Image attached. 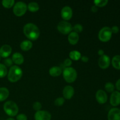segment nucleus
I'll return each mask as SVG.
<instances>
[{"label": "nucleus", "mask_w": 120, "mask_h": 120, "mask_svg": "<svg viewBox=\"0 0 120 120\" xmlns=\"http://www.w3.org/2000/svg\"><path fill=\"white\" fill-rule=\"evenodd\" d=\"M23 33L29 39L35 41L40 36V30L36 25L32 23H28L23 27Z\"/></svg>", "instance_id": "nucleus-1"}, {"label": "nucleus", "mask_w": 120, "mask_h": 120, "mask_svg": "<svg viewBox=\"0 0 120 120\" xmlns=\"http://www.w3.org/2000/svg\"><path fill=\"white\" fill-rule=\"evenodd\" d=\"M23 72L21 68L18 66H12L9 69L8 73V79L12 83L19 80L22 77Z\"/></svg>", "instance_id": "nucleus-2"}, {"label": "nucleus", "mask_w": 120, "mask_h": 120, "mask_svg": "<svg viewBox=\"0 0 120 120\" xmlns=\"http://www.w3.org/2000/svg\"><path fill=\"white\" fill-rule=\"evenodd\" d=\"M4 110L8 116L14 117L17 115L19 109L17 104L15 102L12 101H8L4 105Z\"/></svg>", "instance_id": "nucleus-3"}, {"label": "nucleus", "mask_w": 120, "mask_h": 120, "mask_svg": "<svg viewBox=\"0 0 120 120\" xmlns=\"http://www.w3.org/2000/svg\"><path fill=\"white\" fill-rule=\"evenodd\" d=\"M63 76L66 82L69 83H71L75 82L77 79V71L74 68L71 67L66 68L63 71Z\"/></svg>", "instance_id": "nucleus-4"}, {"label": "nucleus", "mask_w": 120, "mask_h": 120, "mask_svg": "<svg viewBox=\"0 0 120 120\" xmlns=\"http://www.w3.org/2000/svg\"><path fill=\"white\" fill-rule=\"evenodd\" d=\"M112 34L111 28L105 26L100 30L98 33V38L101 42H107L111 39Z\"/></svg>", "instance_id": "nucleus-5"}, {"label": "nucleus", "mask_w": 120, "mask_h": 120, "mask_svg": "<svg viewBox=\"0 0 120 120\" xmlns=\"http://www.w3.org/2000/svg\"><path fill=\"white\" fill-rule=\"evenodd\" d=\"M27 5L25 2L19 1L14 5L13 8V12L16 16H23L26 12Z\"/></svg>", "instance_id": "nucleus-6"}, {"label": "nucleus", "mask_w": 120, "mask_h": 120, "mask_svg": "<svg viewBox=\"0 0 120 120\" xmlns=\"http://www.w3.org/2000/svg\"><path fill=\"white\" fill-rule=\"evenodd\" d=\"M57 28L59 32L64 35L69 34L70 32H71V30H73L71 25L65 21L60 22L57 25Z\"/></svg>", "instance_id": "nucleus-7"}, {"label": "nucleus", "mask_w": 120, "mask_h": 120, "mask_svg": "<svg viewBox=\"0 0 120 120\" xmlns=\"http://www.w3.org/2000/svg\"><path fill=\"white\" fill-rule=\"evenodd\" d=\"M35 120H50L52 116L48 111L44 110H40L36 111L34 116Z\"/></svg>", "instance_id": "nucleus-8"}, {"label": "nucleus", "mask_w": 120, "mask_h": 120, "mask_svg": "<svg viewBox=\"0 0 120 120\" xmlns=\"http://www.w3.org/2000/svg\"><path fill=\"white\" fill-rule=\"evenodd\" d=\"M100 68L103 69H105L109 67L110 64V58L108 55H103L100 56L98 62Z\"/></svg>", "instance_id": "nucleus-9"}, {"label": "nucleus", "mask_w": 120, "mask_h": 120, "mask_svg": "<svg viewBox=\"0 0 120 120\" xmlns=\"http://www.w3.org/2000/svg\"><path fill=\"white\" fill-rule=\"evenodd\" d=\"M61 16L65 21L70 20L73 16L72 9L68 6L63 7L61 11Z\"/></svg>", "instance_id": "nucleus-10"}, {"label": "nucleus", "mask_w": 120, "mask_h": 120, "mask_svg": "<svg viewBox=\"0 0 120 120\" xmlns=\"http://www.w3.org/2000/svg\"><path fill=\"white\" fill-rule=\"evenodd\" d=\"M96 98L99 104H105L107 101V95L106 93L103 90H99L96 92Z\"/></svg>", "instance_id": "nucleus-11"}, {"label": "nucleus", "mask_w": 120, "mask_h": 120, "mask_svg": "<svg viewBox=\"0 0 120 120\" xmlns=\"http://www.w3.org/2000/svg\"><path fill=\"white\" fill-rule=\"evenodd\" d=\"M108 120H120V109H111L108 113Z\"/></svg>", "instance_id": "nucleus-12"}, {"label": "nucleus", "mask_w": 120, "mask_h": 120, "mask_svg": "<svg viewBox=\"0 0 120 120\" xmlns=\"http://www.w3.org/2000/svg\"><path fill=\"white\" fill-rule=\"evenodd\" d=\"M110 104L114 107L118 106L120 104V92L113 91L110 97Z\"/></svg>", "instance_id": "nucleus-13"}, {"label": "nucleus", "mask_w": 120, "mask_h": 120, "mask_svg": "<svg viewBox=\"0 0 120 120\" xmlns=\"http://www.w3.org/2000/svg\"><path fill=\"white\" fill-rule=\"evenodd\" d=\"M75 94V90L71 86H67L64 87L63 90V96L64 98L67 100H70L72 98Z\"/></svg>", "instance_id": "nucleus-14"}, {"label": "nucleus", "mask_w": 120, "mask_h": 120, "mask_svg": "<svg viewBox=\"0 0 120 120\" xmlns=\"http://www.w3.org/2000/svg\"><path fill=\"white\" fill-rule=\"evenodd\" d=\"M12 48L8 45H4L0 48V57L6 58L11 54Z\"/></svg>", "instance_id": "nucleus-15"}, {"label": "nucleus", "mask_w": 120, "mask_h": 120, "mask_svg": "<svg viewBox=\"0 0 120 120\" xmlns=\"http://www.w3.org/2000/svg\"><path fill=\"white\" fill-rule=\"evenodd\" d=\"M12 60L16 64L21 65L24 62V58L22 54L18 52H16L13 54L12 56Z\"/></svg>", "instance_id": "nucleus-16"}, {"label": "nucleus", "mask_w": 120, "mask_h": 120, "mask_svg": "<svg viewBox=\"0 0 120 120\" xmlns=\"http://www.w3.org/2000/svg\"><path fill=\"white\" fill-rule=\"evenodd\" d=\"M79 41V35L75 32H71L69 34L68 36V41L71 45H75L77 44Z\"/></svg>", "instance_id": "nucleus-17"}, {"label": "nucleus", "mask_w": 120, "mask_h": 120, "mask_svg": "<svg viewBox=\"0 0 120 120\" xmlns=\"http://www.w3.org/2000/svg\"><path fill=\"white\" fill-rule=\"evenodd\" d=\"M49 75L52 77H57L62 74V70L60 67L53 66L49 69Z\"/></svg>", "instance_id": "nucleus-18"}, {"label": "nucleus", "mask_w": 120, "mask_h": 120, "mask_svg": "<svg viewBox=\"0 0 120 120\" xmlns=\"http://www.w3.org/2000/svg\"><path fill=\"white\" fill-rule=\"evenodd\" d=\"M32 46L33 44L31 41L25 40L21 42V45H20V48H21V50H23V51H28L32 48Z\"/></svg>", "instance_id": "nucleus-19"}, {"label": "nucleus", "mask_w": 120, "mask_h": 120, "mask_svg": "<svg viewBox=\"0 0 120 120\" xmlns=\"http://www.w3.org/2000/svg\"><path fill=\"white\" fill-rule=\"evenodd\" d=\"M9 91L6 87L0 88V102L4 101L8 97Z\"/></svg>", "instance_id": "nucleus-20"}, {"label": "nucleus", "mask_w": 120, "mask_h": 120, "mask_svg": "<svg viewBox=\"0 0 120 120\" xmlns=\"http://www.w3.org/2000/svg\"><path fill=\"white\" fill-rule=\"evenodd\" d=\"M69 57L71 60L77 61L79 60L80 59H81L82 55H81L80 52L77 51V50H72L69 53Z\"/></svg>", "instance_id": "nucleus-21"}, {"label": "nucleus", "mask_w": 120, "mask_h": 120, "mask_svg": "<svg viewBox=\"0 0 120 120\" xmlns=\"http://www.w3.org/2000/svg\"><path fill=\"white\" fill-rule=\"evenodd\" d=\"M27 8L29 11L32 12H35L39 9V5L37 2H31L28 5Z\"/></svg>", "instance_id": "nucleus-22"}, {"label": "nucleus", "mask_w": 120, "mask_h": 120, "mask_svg": "<svg viewBox=\"0 0 120 120\" xmlns=\"http://www.w3.org/2000/svg\"><path fill=\"white\" fill-rule=\"evenodd\" d=\"M112 65L115 69L120 70V55H116L112 58Z\"/></svg>", "instance_id": "nucleus-23"}, {"label": "nucleus", "mask_w": 120, "mask_h": 120, "mask_svg": "<svg viewBox=\"0 0 120 120\" xmlns=\"http://www.w3.org/2000/svg\"><path fill=\"white\" fill-rule=\"evenodd\" d=\"M15 1L14 0H3L2 1V5L6 8H11L14 5Z\"/></svg>", "instance_id": "nucleus-24"}, {"label": "nucleus", "mask_w": 120, "mask_h": 120, "mask_svg": "<svg viewBox=\"0 0 120 120\" xmlns=\"http://www.w3.org/2000/svg\"><path fill=\"white\" fill-rule=\"evenodd\" d=\"M8 73V70L5 66L4 64L0 63V78L5 77Z\"/></svg>", "instance_id": "nucleus-25"}, {"label": "nucleus", "mask_w": 120, "mask_h": 120, "mask_svg": "<svg viewBox=\"0 0 120 120\" xmlns=\"http://www.w3.org/2000/svg\"><path fill=\"white\" fill-rule=\"evenodd\" d=\"M109 1L107 0H96L94 1V5L97 7H103L106 5L108 4Z\"/></svg>", "instance_id": "nucleus-26"}, {"label": "nucleus", "mask_w": 120, "mask_h": 120, "mask_svg": "<svg viewBox=\"0 0 120 120\" xmlns=\"http://www.w3.org/2000/svg\"><path fill=\"white\" fill-rule=\"evenodd\" d=\"M105 89L107 92L112 93L114 90V86L111 82H108L105 84Z\"/></svg>", "instance_id": "nucleus-27"}, {"label": "nucleus", "mask_w": 120, "mask_h": 120, "mask_svg": "<svg viewBox=\"0 0 120 120\" xmlns=\"http://www.w3.org/2000/svg\"><path fill=\"white\" fill-rule=\"evenodd\" d=\"M73 29L74 32L78 34V33H80L83 31V28L82 25L79 24V23H77V24H76L74 26L73 28Z\"/></svg>", "instance_id": "nucleus-28"}, {"label": "nucleus", "mask_w": 120, "mask_h": 120, "mask_svg": "<svg viewBox=\"0 0 120 120\" xmlns=\"http://www.w3.org/2000/svg\"><path fill=\"white\" fill-rule=\"evenodd\" d=\"M64 103V99L63 97H58L55 101V104L56 106H62Z\"/></svg>", "instance_id": "nucleus-29"}, {"label": "nucleus", "mask_w": 120, "mask_h": 120, "mask_svg": "<svg viewBox=\"0 0 120 120\" xmlns=\"http://www.w3.org/2000/svg\"><path fill=\"white\" fill-rule=\"evenodd\" d=\"M42 104H41V103L38 101L35 102V103H34V104H33V108H34V110L36 111H40V110H41V109H42Z\"/></svg>", "instance_id": "nucleus-30"}, {"label": "nucleus", "mask_w": 120, "mask_h": 120, "mask_svg": "<svg viewBox=\"0 0 120 120\" xmlns=\"http://www.w3.org/2000/svg\"><path fill=\"white\" fill-rule=\"evenodd\" d=\"M4 64L6 67H10L12 65L13 62L12 60L11 59L7 58L5 60L4 62Z\"/></svg>", "instance_id": "nucleus-31"}, {"label": "nucleus", "mask_w": 120, "mask_h": 120, "mask_svg": "<svg viewBox=\"0 0 120 120\" xmlns=\"http://www.w3.org/2000/svg\"><path fill=\"white\" fill-rule=\"evenodd\" d=\"M16 120H28L27 116L24 114H18L16 117Z\"/></svg>", "instance_id": "nucleus-32"}, {"label": "nucleus", "mask_w": 120, "mask_h": 120, "mask_svg": "<svg viewBox=\"0 0 120 120\" xmlns=\"http://www.w3.org/2000/svg\"><path fill=\"white\" fill-rule=\"evenodd\" d=\"M71 64H72V61L70 59H66L64 61V65L66 68H69L71 65Z\"/></svg>", "instance_id": "nucleus-33"}, {"label": "nucleus", "mask_w": 120, "mask_h": 120, "mask_svg": "<svg viewBox=\"0 0 120 120\" xmlns=\"http://www.w3.org/2000/svg\"><path fill=\"white\" fill-rule=\"evenodd\" d=\"M111 29L112 33H114V34H117L119 32V28L117 26H114L112 27V28H111Z\"/></svg>", "instance_id": "nucleus-34"}, {"label": "nucleus", "mask_w": 120, "mask_h": 120, "mask_svg": "<svg viewBox=\"0 0 120 120\" xmlns=\"http://www.w3.org/2000/svg\"><path fill=\"white\" fill-rule=\"evenodd\" d=\"M81 59H82V62H85V63H86V62H89V59L88 58V57H87V56H82V57H81Z\"/></svg>", "instance_id": "nucleus-35"}, {"label": "nucleus", "mask_w": 120, "mask_h": 120, "mask_svg": "<svg viewBox=\"0 0 120 120\" xmlns=\"http://www.w3.org/2000/svg\"><path fill=\"white\" fill-rule=\"evenodd\" d=\"M116 88H117V90L120 91V79H118V80L117 81V82H116Z\"/></svg>", "instance_id": "nucleus-36"}, {"label": "nucleus", "mask_w": 120, "mask_h": 120, "mask_svg": "<svg viewBox=\"0 0 120 120\" xmlns=\"http://www.w3.org/2000/svg\"><path fill=\"white\" fill-rule=\"evenodd\" d=\"M98 11V8L97 7H96V5H93L91 7V11L93 12H96Z\"/></svg>", "instance_id": "nucleus-37"}, {"label": "nucleus", "mask_w": 120, "mask_h": 120, "mask_svg": "<svg viewBox=\"0 0 120 120\" xmlns=\"http://www.w3.org/2000/svg\"><path fill=\"white\" fill-rule=\"evenodd\" d=\"M98 55H100V56H103V55H104V50H102V49H100V50H98Z\"/></svg>", "instance_id": "nucleus-38"}, {"label": "nucleus", "mask_w": 120, "mask_h": 120, "mask_svg": "<svg viewBox=\"0 0 120 120\" xmlns=\"http://www.w3.org/2000/svg\"><path fill=\"white\" fill-rule=\"evenodd\" d=\"M7 120H15L12 118H8Z\"/></svg>", "instance_id": "nucleus-39"}, {"label": "nucleus", "mask_w": 120, "mask_h": 120, "mask_svg": "<svg viewBox=\"0 0 120 120\" xmlns=\"http://www.w3.org/2000/svg\"><path fill=\"white\" fill-rule=\"evenodd\" d=\"M0 60H1V57H0Z\"/></svg>", "instance_id": "nucleus-40"}]
</instances>
